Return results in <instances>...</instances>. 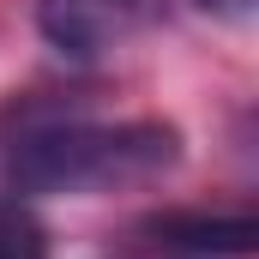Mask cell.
I'll return each mask as SVG.
<instances>
[{"instance_id":"3","label":"cell","mask_w":259,"mask_h":259,"mask_svg":"<svg viewBox=\"0 0 259 259\" xmlns=\"http://www.w3.org/2000/svg\"><path fill=\"white\" fill-rule=\"evenodd\" d=\"M145 235H157V247L169 253H217V259H247L259 241L253 217H205V211H175V217H151Z\"/></svg>"},{"instance_id":"4","label":"cell","mask_w":259,"mask_h":259,"mask_svg":"<svg viewBox=\"0 0 259 259\" xmlns=\"http://www.w3.org/2000/svg\"><path fill=\"white\" fill-rule=\"evenodd\" d=\"M0 259H49V229L18 199H0Z\"/></svg>"},{"instance_id":"1","label":"cell","mask_w":259,"mask_h":259,"mask_svg":"<svg viewBox=\"0 0 259 259\" xmlns=\"http://www.w3.org/2000/svg\"><path fill=\"white\" fill-rule=\"evenodd\" d=\"M181 163V133L169 121H55L18 133L6 157V187L30 199H97L145 187Z\"/></svg>"},{"instance_id":"5","label":"cell","mask_w":259,"mask_h":259,"mask_svg":"<svg viewBox=\"0 0 259 259\" xmlns=\"http://www.w3.org/2000/svg\"><path fill=\"white\" fill-rule=\"evenodd\" d=\"M205 12H223V18H247L253 12V0H199Z\"/></svg>"},{"instance_id":"2","label":"cell","mask_w":259,"mask_h":259,"mask_svg":"<svg viewBox=\"0 0 259 259\" xmlns=\"http://www.w3.org/2000/svg\"><path fill=\"white\" fill-rule=\"evenodd\" d=\"M163 18V0H42L36 30L66 61H103Z\"/></svg>"}]
</instances>
